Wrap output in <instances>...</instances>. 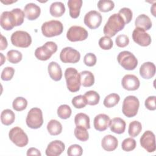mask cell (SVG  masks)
<instances>
[{"label": "cell", "mask_w": 156, "mask_h": 156, "mask_svg": "<svg viewBox=\"0 0 156 156\" xmlns=\"http://www.w3.org/2000/svg\"><path fill=\"white\" fill-rule=\"evenodd\" d=\"M124 19L119 13L112 15L105 24L103 32L105 36L112 37L115 36L118 32L122 30L125 26Z\"/></svg>", "instance_id": "obj_1"}, {"label": "cell", "mask_w": 156, "mask_h": 156, "mask_svg": "<svg viewBox=\"0 0 156 156\" xmlns=\"http://www.w3.org/2000/svg\"><path fill=\"white\" fill-rule=\"evenodd\" d=\"M65 77L67 88L69 91L74 93L80 90L81 85L80 76L76 68H68L65 71Z\"/></svg>", "instance_id": "obj_2"}, {"label": "cell", "mask_w": 156, "mask_h": 156, "mask_svg": "<svg viewBox=\"0 0 156 156\" xmlns=\"http://www.w3.org/2000/svg\"><path fill=\"white\" fill-rule=\"evenodd\" d=\"M139 107L140 102L138 99L135 96H128L123 101L122 112L126 116L132 118L136 115Z\"/></svg>", "instance_id": "obj_3"}, {"label": "cell", "mask_w": 156, "mask_h": 156, "mask_svg": "<svg viewBox=\"0 0 156 156\" xmlns=\"http://www.w3.org/2000/svg\"><path fill=\"white\" fill-rule=\"evenodd\" d=\"M41 32L46 37H52L60 35L63 30V24L58 20H51L41 26Z\"/></svg>", "instance_id": "obj_4"}, {"label": "cell", "mask_w": 156, "mask_h": 156, "mask_svg": "<svg viewBox=\"0 0 156 156\" xmlns=\"http://www.w3.org/2000/svg\"><path fill=\"white\" fill-rule=\"evenodd\" d=\"M118 63L126 70H133L138 65V60L130 51L120 52L117 56Z\"/></svg>", "instance_id": "obj_5"}, {"label": "cell", "mask_w": 156, "mask_h": 156, "mask_svg": "<svg viewBox=\"0 0 156 156\" xmlns=\"http://www.w3.org/2000/svg\"><path fill=\"white\" fill-rule=\"evenodd\" d=\"M57 51V45L53 41H47L42 46L37 48L35 51V56L40 60L46 61Z\"/></svg>", "instance_id": "obj_6"}, {"label": "cell", "mask_w": 156, "mask_h": 156, "mask_svg": "<svg viewBox=\"0 0 156 156\" xmlns=\"http://www.w3.org/2000/svg\"><path fill=\"white\" fill-rule=\"evenodd\" d=\"M26 122L27 126L31 129H37L40 128L43 123L41 110L37 107L31 108L27 113Z\"/></svg>", "instance_id": "obj_7"}, {"label": "cell", "mask_w": 156, "mask_h": 156, "mask_svg": "<svg viewBox=\"0 0 156 156\" xmlns=\"http://www.w3.org/2000/svg\"><path fill=\"white\" fill-rule=\"evenodd\" d=\"M9 137L13 143L20 147L26 146L29 142L27 134L21 128L18 126L10 130L9 132Z\"/></svg>", "instance_id": "obj_8"}, {"label": "cell", "mask_w": 156, "mask_h": 156, "mask_svg": "<svg viewBox=\"0 0 156 156\" xmlns=\"http://www.w3.org/2000/svg\"><path fill=\"white\" fill-rule=\"evenodd\" d=\"M12 44L18 48H27L32 43V38L30 34L23 30L14 32L10 37Z\"/></svg>", "instance_id": "obj_9"}, {"label": "cell", "mask_w": 156, "mask_h": 156, "mask_svg": "<svg viewBox=\"0 0 156 156\" xmlns=\"http://www.w3.org/2000/svg\"><path fill=\"white\" fill-rule=\"evenodd\" d=\"M88 33L83 27L73 26L69 28L66 33V38L72 42L83 41L87 38Z\"/></svg>", "instance_id": "obj_10"}, {"label": "cell", "mask_w": 156, "mask_h": 156, "mask_svg": "<svg viewBox=\"0 0 156 156\" xmlns=\"http://www.w3.org/2000/svg\"><path fill=\"white\" fill-rule=\"evenodd\" d=\"M60 58L65 63H76L80 60V54L71 47H66L61 51Z\"/></svg>", "instance_id": "obj_11"}, {"label": "cell", "mask_w": 156, "mask_h": 156, "mask_svg": "<svg viewBox=\"0 0 156 156\" xmlns=\"http://www.w3.org/2000/svg\"><path fill=\"white\" fill-rule=\"evenodd\" d=\"M140 141L141 147L147 152H154L155 151V136L152 131H145L141 136Z\"/></svg>", "instance_id": "obj_12"}, {"label": "cell", "mask_w": 156, "mask_h": 156, "mask_svg": "<svg viewBox=\"0 0 156 156\" xmlns=\"http://www.w3.org/2000/svg\"><path fill=\"white\" fill-rule=\"evenodd\" d=\"M102 17L99 12L96 10H91L87 13L84 16L85 24L91 29H96L100 26Z\"/></svg>", "instance_id": "obj_13"}, {"label": "cell", "mask_w": 156, "mask_h": 156, "mask_svg": "<svg viewBox=\"0 0 156 156\" xmlns=\"http://www.w3.org/2000/svg\"><path fill=\"white\" fill-rule=\"evenodd\" d=\"M133 40L138 45L147 46L151 43V37L144 30L136 27L132 32Z\"/></svg>", "instance_id": "obj_14"}, {"label": "cell", "mask_w": 156, "mask_h": 156, "mask_svg": "<svg viewBox=\"0 0 156 156\" xmlns=\"http://www.w3.org/2000/svg\"><path fill=\"white\" fill-rule=\"evenodd\" d=\"M1 26L5 30H10L16 26V19L13 13L10 11L3 12L0 16Z\"/></svg>", "instance_id": "obj_15"}, {"label": "cell", "mask_w": 156, "mask_h": 156, "mask_svg": "<svg viewBox=\"0 0 156 156\" xmlns=\"http://www.w3.org/2000/svg\"><path fill=\"white\" fill-rule=\"evenodd\" d=\"M121 84L125 90L135 91L140 87V82L136 76L133 74H126L122 77Z\"/></svg>", "instance_id": "obj_16"}, {"label": "cell", "mask_w": 156, "mask_h": 156, "mask_svg": "<svg viewBox=\"0 0 156 156\" xmlns=\"http://www.w3.org/2000/svg\"><path fill=\"white\" fill-rule=\"evenodd\" d=\"M65 145L62 141L54 140L48 144L45 153L47 156H58L65 151Z\"/></svg>", "instance_id": "obj_17"}, {"label": "cell", "mask_w": 156, "mask_h": 156, "mask_svg": "<svg viewBox=\"0 0 156 156\" xmlns=\"http://www.w3.org/2000/svg\"><path fill=\"white\" fill-rule=\"evenodd\" d=\"M110 122V117L104 113H101L94 117L93 125L94 129L98 131H104L108 127Z\"/></svg>", "instance_id": "obj_18"}, {"label": "cell", "mask_w": 156, "mask_h": 156, "mask_svg": "<svg viewBox=\"0 0 156 156\" xmlns=\"http://www.w3.org/2000/svg\"><path fill=\"white\" fill-rule=\"evenodd\" d=\"M24 12L26 17L29 20L32 21L39 17L41 13V9L37 4L30 2L24 6Z\"/></svg>", "instance_id": "obj_19"}, {"label": "cell", "mask_w": 156, "mask_h": 156, "mask_svg": "<svg viewBox=\"0 0 156 156\" xmlns=\"http://www.w3.org/2000/svg\"><path fill=\"white\" fill-rule=\"evenodd\" d=\"M155 74V65L154 63L147 62L143 63L140 68V74L145 79L152 78Z\"/></svg>", "instance_id": "obj_20"}, {"label": "cell", "mask_w": 156, "mask_h": 156, "mask_svg": "<svg viewBox=\"0 0 156 156\" xmlns=\"http://www.w3.org/2000/svg\"><path fill=\"white\" fill-rule=\"evenodd\" d=\"M118 141L117 138L112 135H105L101 141L102 148L108 152L115 151L118 147Z\"/></svg>", "instance_id": "obj_21"}, {"label": "cell", "mask_w": 156, "mask_h": 156, "mask_svg": "<svg viewBox=\"0 0 156 156\" xmlns=\"http://www.w3.org/2000/svg\"><path fill=\"white\" fill-rule=\"evenodd\" d=\"M48 71L50 77L54 81H59L62 77V71L60 66L55 62H51L48 66Z\"/></svg>", "instance_id": "obj_22"}, {"label": "cell", "mask_w": 156, "mask_h": 156, "mask_svg": "<svg viewBox=\"0 0 156 156\" xmlns=\"http://www.w3.org/2000/svg\"><path fill=\"white\" fill-rule=\"evenodd\" d=\"M126 122L120 118H114L110 120L109 127L110 130L117 134H121L126 129Z\"/></svg>", "instance_id": "obj_23"}, {"label": "cell", "mask_w": 156, "mask_h": 156, "mask_svg": "<svg viewBox=\"0 0 156 156\" xmlns=\"http://www.w3.org/2000/svg\"><path fill=\"white\" fill-rule=\"evenodd\" d=\"M152 21L149 17L145 14H141L138 15L135 21V26L137 28L142 29L144 30H148L152 27Z\"/></svg>", "instance_id": "obj_24"}, {"label": "cell", "mask_w": 156, "mask_h": 156, "mask_svg": "<svg viewBox=\"0 0 156 156\" xmlns=\"http://www.w3.org/2000/svg\"><path fill=\"white\" fill-rule=\"evenodd\" d=\"M69 10V15L72 18H77L80 15L82 5V0H69L67 2Z\"/></svg>", "instance_id": "obj_25"}, {"label": "cell", "mask_w": 156, "mask_h": 156, "mask_svg": "<svg viewBox=\"0 0 156 156\" xmlns=\"http://www.w3.org/2000/svg\"><path fill=\"white\" fill-rule=\"evenodd\" d=\"M50 14L54 17L62 16L65 12V5L62 2H54L49 7Z\"/></svg>", "instance_id": "obj_26"}, {"label": "cell", "mask_w": 156, "mask_h": 156, "mask_svg": "<svg viewBox=\"0 0 156 156\" xmlns=\"http://www.w3.org/2000/svg\"><path fill=\"white\" fill-rule=\"evenodd\" d=\"M81 85L84 87H91L94 83V76L89 71H83L80 73Z\"/></svg>", "instance_id": "obj_27"}, {"label": "cell", "mask_w": 156, "mask_h": 156, "mask_svg": "<svg viewBox=\"0 0 156 156\" xmlns=\"http://www.w3.org/2000/svg\"><path fill=\"white\" fill-rule=\"evenodd\" d=\"M47 130L51 135H58L62 131V124L56 119L50 120L47 124Z\"/></svg>", "instance_id": "obj_28"}, {"label": "cell", "mask_w": 156, "mask_h": 156, "mask_svg": "<svg viewBox=\"0 0 156 156\" xmlns=\"http://www.w3.org/2000/svg\"><path fill=\"white\" fill-rule=\"evenodd\" d=\"M15 119L14 112L10 109L4 110L1 114V121L5 126H10L13 123Z\"/></svg>", "instance_id": "obj_29"}, {"label": "cell", "mask_w": 156, "mask_h": 156, "mask_svg": "<svg viewBox=\"0 0 156 156\" xmlns=\"http://www.w3.org/2000/svg\"><path fill=\"white\" fill-rule=\"evenodd\" d=\"M74 122L76 126H82L87 129L90 128V118L83 113H79L74 117Z\"/></svg>", "instance_id": "obj_30"}, {"label": "cell", "mask_w": 156, "mask_h": 156, "mask_svg": "<svg viewBox=\"0 0 156 156\" xmlns=\"http://www.w3.org/2000/svg\"><path fill=\"white\" fill-rule=\"evenodd\" d=\"M87 100V104L90 105H97L100 100L99 94L95 91L90 90L87 91L83 95Z\"/></svg>", "instance_id": "obj_31"}, {"label": "cell", "mask_w": 156, "mask_h": 156, "mask_svg": "<svg viewBox=\"0 0 156 156\" xmlns=\"http://www.w3.org/2000/svg\"><path fill=\"white\" fill-rule=\"evenodd\" d=\"M119 100L120 97L118 94L111 93L105 98L103 104L105 107L112 108L118 104Z\"/></svg>", "instance_id": "obj_32"}, {"label": "cell", "mask_w": 156, "mask_h": 156, "mask_svg": "<svg viewBox=\"0 0 156 156\" xmlns=\"http://www.w3.org/2000/svg\"><path fill=\"white\" fill-rule=\"evenodd\" d=\"M142 130V125L138 121H133L130 122L129 126L128 133L132 137H136L138 136Z\"/></svg>", "instance_id": "obj_33"}, {"label": "cell", "mask_w": 156, "mask_h": 156, "mask_svg": "<svg viewBox=\"0 0 156 156\" xmlns=\"http://www.w3.org/2000/svg\"><path fill=\"white\" fill-rule=\"evenodd\" d=\"M76 138L80 141H86L89 138V134L87 129L82 126H76L74 131Z\"/></svg>", "instance_id": "obj_34"}, {"label": "cell", "mask_w": 156, "mask_h": 156, "mask_svg": "<svg viewBox=\"0 0 156 156\" xmlns=\"http://www.w3.org/2000/svg\"><path fill=\"white\" fill-rule=\"evenodd\" d=\"M23 55L21 52L17 50H10L7 53V58L8 61L13 64L19 63L22 60Z\"/></svg>", "instance_id": "obj_35"}, {"label": "cell", "mask_w": 156, "mask_h": 156, "mask_svg": "<svg viewBox=\"0 0 156 156\" xmlns=\"http://www.w3.org/2000/svg\"><path fill=\"white\" fill-rule=\"evenodd\" d=\"M27 105V101L23 97H17L13 100L12 102L13 108L17 112H21L24 110L26 108Z\"/></svg>", "instance_id": "obj_36"}, {"label": "cell", "mask_w": 156, "mask_h": 156, "mask_svg": "<svg viewBox=\"0 0 156 156\" xmlns=\"http://www.w3.org/2000/svg\"><path fill=\"white\" fill-rule=\"evenodd\" d=\"M98 8L99 11L107 12L111 11L115 7V3L110 0H100L98 2Z\"/></svg>", "instance_id": "obj_37"}, {"label": "cell", "mask_w": 156, "mask_h": 156, "mask_svg": "<svg viewBox=\"0 0 156 156\" xmlns=\"http://www.w3.org/2000/svg\"><path fill=\"white\" fill-rule=\"evenodd\" d=\"M57 115L58 117L63 119L69 118L71 115V108L66 104H62L57 108Z\"/></svg>", "instance_id": "obj_38"}, {"label": "cell", "mask_w": 156, "mask_h": 156, "mask_svg": "<svg viewBox=\"0 0 156 156\" xmlns=\"http://www.w3.org/2000/svg\"><path fill=\"white\" fill-rule=\"evenodd\" d=\"M136 141L132 137L124 139L121 144L122 149L126 152H130L133 151L136 147Z\"/></svg>", "instance_id": "obj_39"}, {"label": "cell", "mask_w": 156, "mask_h": 156, "mask_svg": "<svg viewBox=\"0 0 156 156\" xmlns=\"http://www.w3.org/2000/svg\"><path fill=\"white\" fill-rule=\"evenodd\" d=\"M71 102H72L73 105L76 108H84L87 104V100H86L85 96L83 95H78V96L74 97L72 99Z\"/></svg>", "instance_id": "obj_40"}, {"label": "cell", "mask_w": 156, "mask_h": 156, "mask_svg": "<svg viewBox=\"0 0 156 156\" xmlns=\"http://www.w3.org/2000/svg\"><path fill=\"white\" fill-rule=\"evenodd\" d=\"M99 46L104 50H109L113 47V41L110 37L104 36L99 40Z\"/></svg>", "instance_id": "obj_41"}, {"label": "cell", "mask_w": 156, "mask_h": 156, "mask_svg": "<svg viewBox=\"0 0 156 156\" xmlns=\"http://www.w3.org/2000/svg\"><path fill=\"white\" fill-rule=\"evenodd\" d=\"M118 13L122 16V18L124 19L125 24L129 23L133 17V13L132 10L127 7H123L118 12Z\"/></svg>", "instance_id": "obj_42"}, {"label": "cell", "mask_w": 156, "mask_h": 156, "mask_svg": "<svg viewBox=\"0 0 156 156\" xmlns=\"http://www.w3.org/2000/svg\"><path fill=\"white\" fill-rule=\"evenodd\" d=\"M83 152V149L82 147L79 144H72L71 145L68 150L67 154L69 156H80Z\"/></svg>", "instance_id": "obj_43"}, {"label": "cell", "mask_w": 156, "mask_h": 156, "mask_svg": "<svg viewBox=\"0 0 156 156\" xmlns=\"http://www.w3.org/2000/svg\"><path fill=\"white\" fill-rule=\"evenodd\" d=\"M14 73H15L14 68L10 66L5 67L3 69L1 73V78L2 80L9 81L12 79L14 75Z\"/></svg>", "instance_id": "obj_44"}, {"label": "cell", "mask_w": 156, "mask_h": 156, "mask_svg": "<svg viewBox=\"0 0 156 156\" xmlns=\"http://www.w3.org/2000/svg\"><path fill=\"white\" fill-rule=\"evenodd\" d=\"M11 12L13 13L15 18L16 19V26L21 25L24 22V19L25 16L24 12L21 9H18V8L13 9Z\"/></svg>", "instance_id": "obj_45"}, {"label": "cell", "mask_w": 156, "mask_h": 156, "mask_svg": "<svg viewBox=\"0 0 156 156\" xmlns=\"http://www.w3.org/2000/svg\"><path fill=\"white\" fill-rule=\"evenodd\" d=\"M115 43L117 46L119 48H124L129 43V38L126 35H119L115 39Z\"/></svg>", "instance_id": "obj_46"}, {"label": "cell", "mask_w": 156, "mask_h": 156, "mask_svg": "<svg viewBox=\"0 0 156 156\" xmlns=\"http://www.w3.org/2000/svg\"><path fill=\"white\" fill-rule=\"evenodd\" d=\"M97 58L93 53H87L83 57V63L88 66H93L96 65Z\"/></svg>", "instance_id": "obj_47"}, {"label": "cell", "mask_w": 156, "mask_h": 156, "mask_svg": "<svg viewBox=\"0 0 156 156\" xmlns=\"http://www.w3.org/2000/svg\"><path fill=\"white\" fill-rule=\"evenodd\" d=\"M156 97L155 96H149L146 100L144 102L145 107L149 110H155L156 109V104H155Z\"/></svg>", "instance_id": "obj_48"}, {"label": "cell", "mask_w": 156, "mask_h": 156, "mask_svg": "<svg viewBox=\"0 0 156 156\" xmlns=\"http://www.w3.org/2000/svg\"><path fill=\"white\" fill-rule=\"evenodd\" d=\"M27 155H38L41 156V154L40 151L35 147H30L27 151Z\"/></svg>", "instance_id": "obj_49"}, {"label": "cell", "mask_w": 156, "mask_h": 156, "mask_svg": "<svg viewBox=\"0 0 156 156\" xmlns=\"http://www.w3.org/2000/svg\"><path fill=\"white\" fill-rule=\"evenodd\" d=\"M8 45L7 39L5 37H4L2 35H1V45H0V49L1 50H4L7 48Z\"/></svg>", "instance_id": "obj_50"}, {"label": "cell", "mask_w": 156, "mask_h": 156, "mask_svg": "<svg viewBox=\"0 0 156 156\" xmlns=\"http://www.w3.org/2000/svg\"><path fill=\"white\" fill-rule=\"evenodd\" d=\"M16 2V1H1V2L3 3V4H12V3H13V2Z\"/></svg>", "instance_id": "obj_51"}, {"label": "cell", "mask_w": 156, "mask_h": 156, "mask_svg": "<svg viewBox=\"0 0 156 156\" xmlns=\"http://www.w3.org/2000/svg\"><path fill=\"white\" fill-rule=\"evenodd\" d=\"M1 54V58H2V59H1V64L2 63V60H4V61H5V57H4V55H2V53H0Z\"/></svg>", "instance_id": "obj_52"}]
</instances>
